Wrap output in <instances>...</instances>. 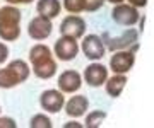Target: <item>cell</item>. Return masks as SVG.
<instances>
[{"label": "cell", "instance_id": "obj_22", "mask_svg": "<svg viewBox=\"0 0 154 128\" xmlns=\"http://www.w3.org/2000/svg\"><path fill=\"white\" fill-rule=\"evenodd\" d=\"M7 56H9V48H7L5 43H2V41H0V65L7 60Z\"/></svg>", "mask_w": 154, "mask_h": 128}, {"label": "cell", "instance_id": "obj_13", "mask_svg": "<svg viewBox=\"0 0 154 128\" xmlns=\"http://www.w3.org/2000/svg\"><path fill=\"white\" fill-rule=\"evenodd\" d=\"M57 84H58V91H62L63 94H74L82 85V75L77 70H65L60 73Z\"/></svg>", "mask_w": 154, "mask_h": 128}, {"label": "cell", "instance_id": "obj_25", "mask_svg": "<svg viewBox=\"0 0 154 128\" xmlns=\"http://www.w3.org/2000/svg\"><path fill=\"white\" fill-rule=\"evenodd\" d=\"M70 127H82L81 123H75V121H70V123H67L65 128H70Z\"/></svg>", "mask_w": 154, "mask_h": 128}, {"label": "cell", "instance_id": "obj_24", "mask_svg": "<svg viewBox=\"0 0 154 128\" xmlns=\"http://www.w3.org/2000/svg\"><path fill=\"white\" fill-rule=\"evenodd\" d=\"M5 2H9L11 5H17V4H31L33 0H5Z\"/></svg>", "mask_w": 154, "mask_h": 128}, {"label": "cell", "instance_id": "obj_17", "mask_svg": "<svg viewBox=\"0 0 154 128\" xmlns=\"http://www.w3.org/2000/svg\"><path fill=\"white\" fill-rule=\"evenodd\" d=\"M106 120V113L101 111V109H96V111H91L86 116V125L84 127L88 128H98L103 125V121Z\"/></svg>", "mask_w": 154, "mask_h": 128}, {"label": "cell", "instance_id": "obj_20", "mask_svg": "<svg viewBox=\"0 0 154 128\" xmlns=\"http://www.w3.org/2000/svg\"><path fill=\"white\" fill-rule=\"evenodd\" d=\"M105 4V0H84V10L86 12H96Z\"/></svg>", "mask_w": 154, "mask_h": 128}, {"label": "cell", "instance_id": "obj_10", "mask_svg": "<svg viewBox=\"0 0 154 128\" xmlns=\"http://www.w3.org/2000/svg\"><path fill=\"white\" fill-rule=\"evenodd\" d=\"M81 50H82V53L86 55V58H89V60H93V61H98L105 56L106 48H105V45H103L101 36H98V34H88V36L82 39Z\"/></svg>", "mask_w": 154, "mask_h": 128}, {"label": "cell", "instance_id": "obj_23", "mask_svg": "<svg viewBox=\"0 0 154 128\" xmlns=\"http://www.w3.org/2000/svg\"><path fill=\"white\" fill-rule=\"evenodd\" d=\"M128 5L135 7V9H139V7H146L147 5V0H128Z\"/></svg>", "mask_w": 154, "mask_h": 128}, {"label": "cell", "instance_id": "obj_7", "mask_svg": "<svg viewBox=\"0 0 154 128\" xmlns=\"http://www.w3.org/2000/svg\"><path fill=\"white\" fill-rule=\"evenodd\" d=\"M86 33V21L77 14H70V16L63 17V21L60 24V34L67 36V38L79 39L82 38Z\"/></svg>", "mask_w": 154, "mask_h": 128}, {"label": "cell", "instance_id": "obj_16", "mask_svg": "<svg viewBox=\"0 0 154 128\" xmlns=\"http://www.w3.org/2000/svg\"><path fill=\"white\" fill-rule=\"evenodd\" d=\"M60 10H62L60 0H38V4H36L38 16L48 17V19L58 17L60 16Z\"/></svg>", "mask_w": 154, "mask_h": 128}, {"label": "cell", "instance_id": "obj_26", "mask_svg": "<svg viewBox=\"0 0 154 128\" xmlns=\"http://www.w3.org/2000/svg\"><path fill=\"white\" fill-rule=\"evenodd\" d=\"M105 2H110L113 5H118V4H123V0H105Z\"/></svg>", "mask_w": 154, "mask_h": 128}, {"label": "cell", "instance_id": "obj_2", "mask_svg": "<svg viewBox=\"0 0 154 128\" xmlns=\"http://www.w3.org/2000/svg\"><path fill=\"white\" fill-rule=\"evenodd\" d=\"M21 10L14 5H5L0 9V39L16 41L21 36Z\"/></svg>", "mask_w": 154, "mask_h": 128}, {"label": "cell", "instance_id": "obj_19", "mask_svg": "<svg viewBox=\"0 0 154 128\" xmlns=\"http://www.w3.org/2000/svg\"><path fill=\"white\" fill-rule=\"evenodd\" d=\"M63 9L69 14L84 12V0H63Z\"/></svg>", "mask_w": 154, "mask_h": 128}, {"label": "cell", "instance_id": "obj_8", "mask_svg": "<svg viewBox=\"0 0 154 128\" xmlns=\"http://www.w3.org/2000/svg\"><path fill=\"white\" fill-rule=\"evenodd\" d=\"M53 31V24H51V19L43 16H36L33 17L28 24V34L29 38H33L34 41H43L51 34Z\"/></svg>", "mask_w": 154, "mask_h": 128}, {"label": "cell", "instance_id": "obj_1", "mask_svg": "<svg viewBox=\"0 0 154 128\" xmlns=\"http://www.w3.org/2000/svg\"><path fill=\"white\" fill-rule=\"evenodd\" d=\"M29 61L33 67V73L38 79L48 80L57 73V61L51 55V50L43 43H38L29 50Z\"/></svg>", "mask_w": 154, "mask_h": 128}, {"label": "cell", "instance_id": "obj_3", "mask_svg": "<svg viewBox=\"0 0 154 128\" xmlns=\"http://www.w3.org/2000/svg\"><path fill=\"white\" fill-rule=\"evenodd\" d=\"M31 68L24 60H12L5 68H0V89H12L29 79Z\"/></svg>", "mask_w": 154, "mask_h": 128}, {"label": "cell", "instance_id": "obj_5", "mask_svg": "<svg viewBox=\"0 0 154 128\" xmlns=\"http://www.w3.org/2000/svg\"><path fill=\"white\" fill-rule=\"evenodd\" d=\"M111 19L115 21L118 26H125V28H132L134 24H137L139 17V10L135 7L128 5V4H118L113 7L111 10Z\"/></svg>", "mask_w": 154, "mask_h": 128}, {"label": "cell", "instance_id": "obj_18", "mask_svg": "<svg viewBox=\"0 0 154 128\" xmlns=\"http://www.w3.org/2000/svg\"><path fill=\"white\" fill-rule=\"evenodd\" d=\"M29 127L31 128H51V120L46 115H43V113H38V115H34L31 118Z\"/></svg>", "mask_w": 154, "mask_h": 128}, {"label": "cell", "instance_id": "obj_6", "mask_svg": "<svg viewBox=\"0 0 154 128\" xmlns=\"http://www.w3.org/2000/svg\"><path fill=\"white\" fill-rule=\"evenodd\" d=\"M135 65V53L130 50L113 51L110 58V68L113 73H128Z\"/></svg>", "mask_w": 154, "mask_h": 128}, {"label": "cell", "instance_id": "obj_21", "mask_svg": "<svg viewBox=\"0 0 154 128\" xmlns=\"http://www.w3.org/2000/svg\"><path fill=\"white\" fill-rule=\"evenodd\" d=\"M16 121L14 118H9V116H0V128H16Z\"/></svg>", "mask_w": 154, "mask_h": 128}, {"label": "cell", "instance_id": "obj_14", "mask_svg": "<svg viewBox=\"0 0 154 128\" xmlns=\"http://www.w3.org/2000/svg\"><path fill=\"white\" fill-rule=\"evenodd\" d=\"M63 106H65V113L70 118H81V116L86 115V111H88L89 101H88L86 96H74V97H70Z\"/></svg>", "mask_w": 154, "mask_h": 128}, {"label": "cell", "instance_id": "obj_12", "mask_svg": "<svg viewBox=\"0 0 154 128\" xmlns=\"http://www.w3.org/2000/svg\"><path fill=\"white\" fill-rule=\"evenodd\" d=\"M39 104L45 111L48 113H58L65 104V97L63 92L58 89H48L39 96Z\"/></svg>", "mask_w": 154, "mask_h": 128}, {"label": "cell", "instance_id": "obj_27", "mask_svg": "<svg viewBox=\"0 0 154 128\" xmlns=\"http://www.w3.org/2000/svg\"><path fill=\"white\" fill-rule=\"evenodd\" d=\"M0 111H2V109H0Z\"/></svg>", "mask_w": 154, "mask_h": 128}, {"label": "cell", "instance_id": "obj_4", "mask_svg": "<svg viewBox=\"0 0 154 128\" xmlns=\"http://www.w3.org/2000/svg\"><path fill=\"white\" fill-rule=\"evenodd\" d=\"M105 48H108L110 51H120V50H128L132 45H135L139 41V31L134 28H128L127 31H123V34L111 38L108 33H105L101 36Z\"/></svg>", "mask_w": 154, "mask_h": 128}, {"label": "cell", "instance_id": "obj_11", "mask_svg": "<svg viewBox=\"0 0 154 128\" xmlns=\"http://www.w3.org/2000/svg\"><path fill=\"white\" fill-rule=\"evenodd\" d=\"M82 79H84V82L88 85H91V87H101L106 82V79H108V68L103 63L93 61L91 65H88L84 68Z\"/></svg>", "mask_w": 154, "mask_h": 128}, {"label": "cell", "instance_id": "obj_15", "mask_svg": "<svg viewBox=\"0 0 154 128\" xmlns=\"http://www.w3.org/2000/svg\"><path fill=\"white\" fill-rule=\"evenodd\" d=\"M127 85V77L125 73H115L113 77H108L105 82V89L106 94L111 97H120V94L123 92Z\"/></svg>", "mask_w": 154, "mask_h": 128}, {"label": "cell", "instance_id": "obj_9", "mask_svg": "<svg viewBox=\"0 0 154 128\" xmlns=\"http://www.w3.org/2000/svg\"><path fill=\"white\" fill-rule=\"evenodd\" d=\"M53 53L60 61H70L74 60L79 53V45H77V39L74 38H67V36H62L55 41V46H53Z\"/></svg>", "mask_w": 154, "mask_h": 128}]
</instances>
